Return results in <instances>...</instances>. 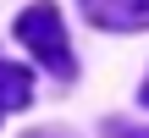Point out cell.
Here are the masks:
<instances>
[{"label":"cell","instance_id":"277c9868","mask_svg":"<svg viewBox=\"0 0 149 138\" xmlns=\"http://www.w3.org/2000/svg\"><path fill=\"white\" fill-rule=\"evenodd\" d=\"M28 138H66V133H28Z\"/></svg>","mask_w":149,"mask_h":138},{"label":"cell","instance_id":"3957f363","mask_svg":"<svg viewBox=\"0 0 149 138\" xmlns=\"http://www.w3.org/2000/svg\"><path fill=\"white\" fill-rule=\"evenodd\" d=\"M33 105V77L17 61H0V111H28Z\"/></svg>","mask_w":149,"mask_h":138},{"label":"cell","instance_id":"7a4b0ae2","mask_svg":"<svg viewBox=\"0 0 149 138\" xmlns=\"http://www.w3.org/2000/svg\"><path fill=\"white\" fill-rule=\"evenodd\" d=\"M83 17L111 33H138L149 28V0H83Z\"/></svg>","mask_w":149,"mask_h":138},{"label":"cell","instance_id":"6da1fadb","mask_svg":"<svg viewBox=\"0 0 149 138\" xmlns=\"http://www.w3.org/2000/svg\"><path fill=\"white\" fill-rule=\"evenodd\" d=\"M17 39L22 44H33V55L55 72V77H72L77 66H72V44H66V28H61V11L55 6H28L22 17H17Z\"/></svg>","mask_w":149,"mask_h":138},{"label":"cell","instance_id":"5b68a950","mask_svg":"<svg viewBox=\"0 0 149 138\" xmlns=\"http://www.w3.org/2000/svg\"><path fill=\"white\" fill-rule=\"evenodd\" d=\"M138 100H144V105H149V77H144V94H138Z\"/></svg>","mask_w":149,"mask_h":138}]
</instances>
